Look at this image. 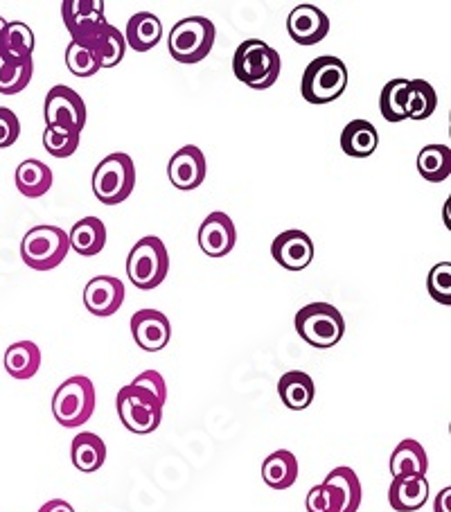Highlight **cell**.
<instances>
[{"label": "cell", "mask_w": 451, "mask_h": 512, "mask_svg": "<svg viewBox=\"0 0 451 512\" xmlns=\"http://www.w3.org/2000/svg\"><path fill=\"white\" fill-rule=\"evenodd\" d=\"M21 136V120L12 109L0 107V149L12 147Z\"/></svg>", "instance_id": "cell-39"}, {"label": "cell", "mask_w": 451, "mask_h": 512, "mask_svg": "<svg viewBox=\"0 0 451 512\" xmlns=\"http://www.w3.org/2000/svg\"><path fill=\"white\" fill-rule=\"evenodd\" d=\"M43 147L55 158H68L77 152L79 134L64 127H46L43 131Z\"/></svg>", "instance_id": "cell-35"}, {"label": "cell", "mask_w": 451, "mask_h": 512, "mask_svg": "<svg viewBox=\"0 0 451 512\" xmlns=\"http://www.w3.org/2000/svg\"><path fill=\"white\" fill-rule=\"evenodd\" d=\"M348 68L339 57H316L309 61L300 82V93L309 104H330L346 93Z\"/></svg>", "instance_id": "cell-4"}, {"label": "cell", "mask_w": 451, "mask_h": 512, "mask_svg": "<svg viewBox=\"0 0 451 512\" xmlns=\"http://www.w3.org/2000/svg\"><path fill=\"white\" fill-rule=\"evenodd\" d=\"M41 368V350L34 341H19L12 343L5 350V370L10 377L25 382L39 373Z\"/></svg>", "instance_id": "cell-26"}, {"label": "cell", "mask_w": 451, "mask_h": 512, "mask_svg": "<svg viewBox=\"0 0 451 512\" xmlns=\"http://www.w3.org/2000/svg\"><path fill=\"white\" fill-rule=\"evenodd\" d=\"M66 66L75 77H93L100 70V61L95 59L91 50L70 43L66 48Z\"/></svg>", "instance_id": "cell-38"}, {"label": "cell", "mask_w": 451, "mask_h": 512, "mask_svg": "<svg viewBox=\"0 0 451 512\" xmlns=\"http://www.w3.org/2000/svg\"><path fill=\"white\" fill-rule=\"evenodd\" d=\"M95 411V386L88 377L75 375L61 384L52 397V416L61 427L75 429L86 425Z\"/></svg>", "instance_id": "cell-7"}, {"label": "cell", "mask_w": 451, "mask_h": 512, "mask_svg": "<svg viewBox=\"0 0 451 512\" xmlns=\"http://www.w3.org/2000/svg\"><path fill=\"white\" fill-rule=\"evenodd\" d=\"M32 52H34V32L28 28V25L21 21L7 23L3 39H0V57L25 61V59H32Z\"/></svg>", "instance_id": "cell-30"}, {"label": "cell", "mask_w": 451, "mask_h": 512, "mask_svg": "<svg viewBox=\"0 0 451 512\" xmlns=\"http://www.w3.org/2000/svg\"><path fill=\"white\" fill-rule=\"evenodd\" d=\"M131 334L145 352H161L172 339V323L163 312L140 310L131 316Z\"/></svg>", "instance_id": "cell-15"}, {"label": "cell", "mask_w": 451, "mask_h": 512, "mask_svg": "<svg viewBox=\"0 0 451 512\" xmlns=\"http://www.w3.org/2000/svg\"><path fill=\"white\" fill-rule=\"evenodd\" d=\"M406 88H409V79H391V82L382 88V95H379V111H382L384 120H406Z\"/></svg>", "instance_id": "cell-34"}, {"label": "cell", "mask_w": 451, "mask_h": 512, "mask_svg": "<svg viewBox=\"0 0 451 512\" xmlns=\"http://www.w3.org/2000/svg\"><path fill=\"white\" fill-rule=\"evenodd\" d=\"M70 249L75 253L84 255V258H93V255L102 253L106 246V226L100 217H84L70 228L68 233Z\"/></svg>", "instance_id": "cell-23"}, {"label": "cell", "mask_w": 451, "mask_h": 512, "mask_svg": "<svg viewBox=\"0 0 451 512\" xmlns=\"http://www.w3.org/2000/svg\"><path fill=\"white\" fill-rule=\"evenodd\" d=\"M294 325L298 337L318 350L334 348L343 339V334H346L343 314L330 303L305 305L303 310H298Z\"/></svg>", "instance_id": "cell-5"}, {"label": "cell", "mask_w": 451, "mask_h": 512, "mask_svg": "<svg viewBox=\"0 0 451 512\" xmlns=\"http://www.w3.org/2000/svg\"><path fill=\"white\" fill-rule=\"evenodd\" d=\"M61 16L73 37V43H84L91 34L106 23L102 0H64Z\"/></svg>", "instance_id": "cell-13"}, {"label": "cell", "mask_w": 451, "mask_h": 512, "mask_svg": "<svg viewBox=\"0 0 451 512\" xmlns=\"http://www.w3.org/2000/svg\"><path fill=\"white\" fill-rule=\"evenodd\" d=\"M68 251V233L59 226H34L21 240V258L34 271L57 269Z\"/></svg>", "instance_id": "cell-9"}, {"label": "cell", "mask_w": 451, "mask_h": 512, "mask_svg": "<svg viewBox=\"0 0 451 512\" xmlns=\"http://www.w3.org/2000/svg\"><path fill=\"white\" fill-rule=\"evenodd\" d=\"M429 499V481L427 476H404L393 479L388 488V503L395 512H415L424 508Z\"/></svg>", "instance_id": "cell-19"}, {"label": "cell", "mask_w": 451, "mask_h": 512, "mask_svg": "<svg viewBox=\"0 0 451 512\" xmlns=\"http://www.w3.org/2000/svg\"><path fill=\"white\" fill-rule=\"evenodd\" d=\"M449 497H451V488H445L438 492L436 503H433V510L436 512H449Z\"/></svg>", "instance_id": "cell-41"}, {"label": "cell", "mask_w": 451, "mask_h": 512, "mask_svg": "<svg viewBox=\"0 0 451 512\" xmlns=\"http://www.w3.org/2000/svg\"><path fill=\"white\" fill-rule=\"evenodd\" d=\"M314 242L305 231H291L280 233L271 244V255L282 269L287 271H303L314 262Z\"/></svg>", "instance_id": "cell-14"}, {"label": "cell", "mask_w": 451, "mask_h": 512, "mask_svg": "<svg viewBox=\"0 0 451 512\" xmlns=\"http://www.w3.org/2000/svg\"><path fill=\"white\" fill-rule=\"evenodd\" d=\"M167 384L158 370H145L134 382L122 386L116 397L118 416L131 434L147 436L161 427Z\"/></svg>", "instance_id": "cell-1"}, {"label": "cell", "mask_w": 451, "mask_h": 512, "mask_svg": "<svg viewBox=\"0 0 451 512\" xmlns=\"http://www.w3.org/2000/svg\"><path fill=\"white\" fill-rule=\"evenodd\" d=\"M418 172L424 181L442 183L451 174V149L447 145H427L418 154Z\"/></svg>", "instance_id": "cell-29"}, {"label": "cell", "mask_w": 451, "mask_h": 512, "mask_svg": "<svg viewBox=\"0 0 451 512\" xmlns=\"http://www.w3.org/2000/svg\"><path fill=\"white\" fill-rule=\"evenodd\" d=\"M5 28H7V21L3 19V16H0V39H3V32H5Z\"/></svg>", "instance_id": "cell-42"}, {"label": "cell", "mask_w": 451, "mask_h": 512, "mask_svg": "<svg viewBox=\"0 0 451 512\" xmlns=\"http://www.w3.org/2000/svg\"><path fill=\"white\" fill-rule=\"evenodd\" d=\"M325 483H332L343 497V512H357L361 506V481L352 467H334L325 476Z\"/></svg>", "instance_id": "cell-33"}, {"label": "cell", "mask_w": 451, "mask_h": 512, "mask_svg": "<svg viewBox=\"0 0 451 512\" xmlns=\"http://www.w3.org/2000/svg\"><path fill=\"white\" fill-rule=\"evenodd\" d=\"M16 188L28 199H39L52 188V170L37 161V158H28L19 167H16Z\"/></svg>", "instance_id": "cell-28"}, {"label": "cell", "mask_w": 451, "mask_h": 512, "mask_svg": "<svg viewBox=\"0 0 451 512\" xmlns=\"http://www.w3.org/2000/svg\"><path fill=\"white\" fill-rule=\"evenodd\" d=\"M427 289H429V296L436 300V303L445 307L451 305V264L449 262H438L436 267L429 271Z\"/></svg>", "instance_id": "cell-37"}, {"label": "cell", "mask_w": 451, "mask_h": 512, "mask_svg": "<svg viewBox=\"0 0 451 512\" xmlns=\"http://www.w3.org/2000/svg\"><path fill=\"white\" fill-rule=\"evenodd\" d=\"M206 172V154H203L197 145L181 147L179 152L170 158V163H167V179L172 181L176 190L183 192L197 190L199 185L206 181Z\"/></svg>", "instance_id": "cell-11"}, {"label": "cell", "mask_w": 451, "mask_h": 512, "mask_svg": "<svg viewBox=\"0 0 451 512\" xmlns=\"http://www.w3.org/2000/svg\"><path fill=\"white\" fill-rule=\"evenodd\" d=\"M79 46L91 50L95 59L100 61V68H116L122 59H125L127 52V41L125 34L118 28H113L111 23H104L97 28L91 37Z\"/></svg>", "instance_id": "cell-18"}, {"label": "cell", "mask_w": 451, "mask_h": 512, "mask_svg": "<svg viewBox=\"0 0 451 512\" xmlns=\"http://www.w3.org/2000/svg\"><path fill=\"white\" fill-rule=\"evenodd\" d=\"M438 109V95L433 86L424 79H409L406 88V118L409 120H427Z\"/></svg>", "instance_id": "cell-31"}, {"label": "cell", "mask_w": 451, "mask_h": 512, "mask_svg": "<svg viewBox=\"0 0 451 512\" xmlns=\"http://www.w3.org/2000/svg\"><path fill=\"white\" fill-rule=\"evenodd\" d=\"M262 479L271 490H289L298 481V458L287 449L269 454L262 463Z\"/></svg>", "instance_id": "cell-25"}, {"label": "cell", "mask_w": 451, "mask_h": 512, "mask_svg": "<svg viewBox=\"0 0 451 512\" xmlns=\"http://www.w3.org/2000/svg\"><path fill=\"white\" fill-rule=\"evenodd\" d=\"M43 118H46L48 127H64L82 134L86 127V104L82 95L64 84L52 86L46 95Z\"/></svg>", "instance_id": "cell-10"}, {"label": "cell", "mask_w": 451, "mask_h": 512, "mask_svg": "<svg viewBox=\"0 0 451 512\" xmlns=\"http://www.w3.org/2000/svg\"><path fill=\"white\" fill-rule=\"evenodd\" d=\"M215 23L206 16H190V19L179 21L167 37V50L174 61L192 66L206 59L212 46H215Z\"/></svg>", "instance_id": "cell-3"}, {"label": "cell", "mask_w": 451, "mask_h": 512, "mask_svg": "<svg viewBox=\"0 0 451 512\" xmlns=\"http://www.w3.org/2000/svg\"><path fill=\"white\" fill-rule=\"evenodd\" d=\"M70 458H73V465L79 472L84 474L97 472L106 461L104 440L97 434H91V431H82V434L73 438V445H70Z\"/></svg>", "instance_id": "cell-27"}, {"label": "cell", "mask_w": 451, "mask_h": 512, "mask_svg": "<svg viewBox=\"0 0 451 512\" xmlns=\"http://www.w3.org/2000/svg\"><path fill=\"white\" fill-rule=\"evenodd\" d=\"M167 271H170V255L161 237L147 235L129 251L127 276L134 287L152 291L167 278Z\"/></svg>", "instance_id": "cell-8"}, {"label": "cell", "mask_w": 451, "mask_h": 512, "mask_svg": "<svg viewBox=\"0 0 451 512\" xmlns=\"http://www.w3.org/2000/svg\"><path fill=\"white\" fill-rule=\"evenodd\" d=\"M163 39V23L152 12H138L129 19L125 41L136 52L154 50Z\"/></svg>", "instance_id": "cell-22"}, {"label": "cell", "mask_w": 451, "mask_h": 512, "mask_svg": "<svg viewBox=\"0 0 451 512\" xmlns=\"http://www.w3.org/2000/svg\"><path fill=\"white\" fill-rule=\"evenodd\" d=\"M307 512H343V497L332 483L314 485L305 499Z\"/></svg>", "instance_id": "cell-36"}, {"label": "cell", "mask_w": 451, "mask_h": 512, "mask_svg": "<svg viewBox=\"0 0 451 512\" xmlns=\"http://www.w3.org/2000/svg\"><path fill=\"white\" fill-rule=\"evenodd\" d=\"M282 59L276 48L262 39H246L233 55V73L244 86L253 91H267L278 82Z\"/></svg>", "instance_id": "cell-2"}, {"label": "cell", "mask_w": 451, "mask_h": 512, "mask_svg": "<svg viewBox=\"0 0 451 512\" xmlns=\"http://www.w3.org/2000/svg\"><path fill=\"white\" fill-rule=\"evenodd\" d=\"M388 467H391L393 479H404V476H427L429 458L418 440L406 438L393 449L391 465Z\"/></svg>", "instance_id": "cell-24"}, {"label": "cell", "mask_w": 451, "mask_h": 512, "mask_svg": "<svg viewBox=\"0 0 451 512\" xmlns=\"http://www.w3.org/2000/svg\"><path fill=\"white\" fill-rule=\"evenodd\" d=\"M287 32L298 46H316L330 34V19L316 5H296L287 16Z\"/></svg>", "instance_id": "cell-12"}, {"label": "cell", "mask_w": 451, "mask_h": 512, "mask_svg": "<svg viewBox=\"0 0 451 512\" xmlns=\"http://www.w3.org/2000/svg\"><path fill=\"white\" fill-rule=\"evenodd\" d=\"M39 512H75V508L70 506V503L64 501V499H52V501L43 503V506L39 508Z\"/></svg>", "instance_id": "cell-40"}, {"label": "cell", "mask_w": 451, "mask_h": 512, "mask_svg": "<svg viewBox=\"0 0 451 512\" xmlns=\"http://www.w3.org/2000/svg\"><path fill=\"white\" fill-rule=\"evenodd\" d=\"M237 231L226 213H210L199 228V246L208 258H224L235 249Z\"/></svg>", "instance_id": "cell-16"}, {"label": "cell", "mask_w": 451, "mask_h": 512, "mask_svg": "<svg viewBox=\"0 0 451 512\" xmlns=\"http://www.w3.org/2000/svg\"><path fill=\"white\" fill-rule=\"evenodd\" d=\"M34 75V61H14L0 57V93L16 95L28 88Z\"/></svg>", "instance_id": "cell-32"}, {"label": "cell", "mask_w": 451, "mask_h": 512, "mask_svg": "<svg viewBox=\"0 0 451 512\" xmlns=\"http://www.w3.org/2000/svg\"><path fill=\"white\" fill-rule=\"evenodd\" d=\"M136 188V165L129 154H109L93 172V194L104 206L127 201Z\"/></svg>", "instance_id": "cell-6"}, {"label": "cell", "mask_w": 451, "mask_h": 512, "mask_svg": "<svg viewBox=\"0 0 451 512\" xmlns=\"http://www.w3.org/2000/svg\"><path fill=\"white\" fill-rule=\"evenodd\" d=\"M122 303H125V285L113 276H97L84 289L86 310L100 319L116 314Z\"/></svg>", "instance_id": "cell-17"}, {"label": "cell", "mask_w": 451, "mask_h": 512, "mask_svg": "<svg viewBox=\"0 0 451 512\" xmlns=\"http://www.w3.org/2000/svg\"><path fill=\"white\" fill-rule=\"evenodd\" d=\"M379 134L370 120L357 118L341 131V149L350 158H368L377 152Z\"/></svg>", "instance_id": "cell-20"}, {"label": "cell", "mask_w": 451, "mask_h": 512, "mask_svg": "<svg viewBox=\"0 0 451 512\" xmlns=\"http://www.w3.org/2000/svg\"><path fill=\"white\" fill-rule=\"evenodd\" d=\"M278 395L287 409L305 411L314 402L316 384L312 377L303 373V370H289V373L280 377Z\"/></svg>", "instance_id": "cell-21"}]
</instances>
